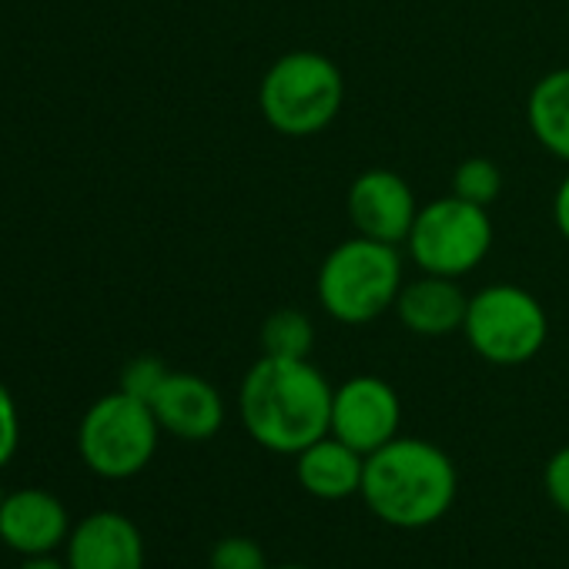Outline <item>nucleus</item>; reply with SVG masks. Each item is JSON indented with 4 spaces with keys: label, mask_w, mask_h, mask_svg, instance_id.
<instances>
[{
    "label": "nucleus",
    "mask_w": 569,
    "mask_h": 569,
    "mask_svg": "<svg viewBox=\"0 0 569 569\" xmlns=\"http://www.w3.org/2000/svg\"><path fill=\"white\" fill-rule=\"evenodd\" d=\"M402 426L399 392L379 376H352L332 392V426L329 432L369 456L392 442Z\"/></svg>",
    "instance_id": "8"
},
{
    "label": "nucleus",
    "mask_w": 569,
    "mask_h": 569,
    "mask_svg": "<svg viewBox=\"0 0 569 569\" xmlns=\"http://www.w3.org/2000/svg\"><path fill=\"white\" fill-rule=\"evenodd\" d=\"M462 336L489 366H526L549 339V316L532 292L496 281L469 296Z\"/></svg>",
    "instance_id": "5"
},
{
    "label": "nucleus",
    "mask_w": 569,
    "mask_h": 569,
    "mask_svg": "<svg viewBox=\"0 0 569 569\" xmlns=\"http://www.w3.org/2000/svg\"><path fill=\"white\" fill-rule=\"evenodd\" d=\"M346 101V78L322 51L281 54L258 84V111L284 138H312L326 131Z\"/></svg>",
    "instance_id": "4"
},
{
    "label": "nucleus",
    "mask_w": 569,
    "mask_h": 569,
    "mask_svg": "<svg viewBox=\"0 0 569 569\" xmlns=\"http://www.w3.org/2000/svg\"><path fill=\"white\" fill-rule=\"evenodd\" d=\"M469 309V296L462 292L459 278L446 274H429L422 271L419 278L406 281L396 299V316L399 322L422 339H442L452 332H462Z\"/></svg>",
    "instance_id": "13"
},
{
    "label": "nucleus",
    "mask_w": 569,
    "mask_h": 569,
    "mask_svg": "<svg viewBox=\"0 0 569 569\" xmlns=\"http://www.w3.org/2000/svg\"><path fill=\"white\" fill-rule=\"evenodd\" d=\"M18 569H71V566H68V559L44 552V556H24V562Z\"/></svg>",
    "instance_id": "23"
},
{
    "label": "nucleus",
    "mask_w": 569,
    "mask_h": 569,
    "mask_svg": "<svg viewBox=\"0 0 569 569\" xmlns=\"http://www.w3.org/2000/svg\"><path fill=\"white\" fill-rule=\"evenodd\" d=\"M332 382L309 359L261 356L241 379L244 432L268 452L299 456L332 426Z\"/></svg>",
    "instance_id": "1"
},
{
    "label": "nucleus",
    "mask_w": 569,
    "mask_h": 569,
    "mask_svg": "<svg viewBox=\"0 0 569 569\" xmlns=\"http://www.w3.org/2000/svg\"><path fill=\"white\" fill-rule=\"evenodd\" d=\"M526 121L532 138L569 164V68L542 74L526 98Z\"/></svg>",
    "instance_id": "15"
},
{
    "label": "nucleus",
    "mask_w": 569,
    "mask_h": 569,
    "mask_svg": "<svg viewBox=\"0 0 569 569\" xmlns=\"http://www.w3.org/2000/svg\"><path fill=\"white\" fill-rule=\"evenodd\" d=\"M151 412L161 432H171L184 442H204L224 426L221 392L194 372H171L151 399Z\"/></svg>",
    "instance_id": "11"
},
{
    "label": "nucleus",
    "mask_w": 569,
    "mask_h": 569,
    "mask_svg": "<svg viewBox=\"0 0 569 569\" xmlns=\"http://www.w3.org/2000/svg\"><path fill=\"white\" fill-rule=\"evenodd\" d=\"M542 486H546L549 502L569 516V446H562L549 456L546 472H542Z\"/></svg>",
    "instance_id": "20"
},
{
    "label": "nucleus",
    "mask_w": 569,
    "mask_h": 569,
    "mask_svg": "<svg viewBox=\"0 0 569 569\" xmlns=\"http://www.w3.org/2000/svg\"><path fill=\"white\" fill-rule=\"evenodd\" d=\"M0 546H4V542H0Z\"/></svg>",
    "instance_id": "25"
},
{
    "label": "nucleus",
    "mask_w": 569,
    "mask_h": 569,
    "mask_svg": "<svg viewBox=\"0 0 569 569\" xmlns=\"http://www.w3.org/2000/svg\"><path fill=\"white\" fill-rule=\"evenodd\" d=\"M71 516L64 502L48 489H14L0 499V542L21 556H44L68 546Z\"/></svg>",
    "instance_id": "10"
},
{
    "label": "nucleus",
    "mask_w": 569,
    "mask_h": 569,
    "mask_svg": "<svg viewBox=\"0 0 569 569\" xmlns=\"http://www.w3.org/2000/svg\"><path fill=\"white\" fill-rule=\"evenodd\" d=\"M271 569H309V566H296V562H284V566H271Z\"/></svg>",
    "instance_id": "24"
},
{
    "label": "nucleus",
    "mask_w": 569,
    "mask_h": 569,
    "mask_svg": "<svg viewBox=\"0 0 569 569\" xmlns=\"http://www.w3.org/2000/svg\"><path fill=\"white\" fill-rule=\"evenodd\" d=\"M406 284L399 244L376 238H346L319 264L316 296L342 326H369L379 316L396 309V299Z\"/></svg>",
    "instance_id": "3"
},
{
    "label": "nucleus",
    "mask_w": 569,
    "mask_h": 569,
    "mask_svg": "<svg viewBox=\"0 0 569 569\" xmlns=\"http://www.w3.org/2000/svg\"><path fill=\"white\" fill-rule=\"evenodd\" d=\"M258 342H261V356L309 359V352L316 346V326L299 309H278L261 322Z\"/></svg>",
    "instance_id": "16"
},
{
    "label": "nucleus",
    "mask_w": 569,
    "mask_h": 569,
    "mask_svg": "<svg viewBox=\"0 0 569 569\" xmlns=\"http://www.w3.org/2000/svg\"><path fill=\"white\" fill-rule=\"evenodd\" d=\"M208 569H271L264 549L248 536H224L208 552Z\"/></svg>",
    "instance_id": "18"
},
{
    "label": "nucleus",
    "mask_w": 569,
    "mask_h": 569,
    "mask_svg": "<svg viewBox=\"0 0 569 569\" xmlns=\"http://www.w3.org/2000/svg\"><path fill=\"white\" fill-rule=\"evenodd\" d=\"M158 436L161 426L151 406L118 389L84 412L78 429V449L94 476L131 479L154 459Z\"/></svg>",
    "instance_id": "6"
},
{
    "label": "nucleus",
    "mask_w": 569,
    "mask_h": 569,
    "mask_svg": "<svg viewBox=\"0 0 569 569\" xmlns=\"http://www.w3.org/2000/svg\"><path fill=\"white\" fill-rule=\"evenodd\" d=\"M21 442V416H18V402L8 392V386H0V469H4Z\"/></svg>",
    "instance_id": "21"
},
{
    "label": "nucleus",
    "mask_w": 569,
    "mask_h": 569,
    "mask_svg": "<svg viewBox=\"0 0 569 569\" xmlns=\"http://www.w3.org/2000/svg\"><path fill=\"white\" fill-rule=\"evenodd\" d=\"M296 476L309 496L326 499V502H339V499L362 492L366 456L329 432L296 456Z\"/></svg>",
    "instance_id": "14"
},
{
    "label": "nucleus",
    "mask_w": 569,
    "mask_h": 569,
    "mask_svg": "<svg viewBox=\"0 0 569 569\" xmlns=\"http://www.w3.org/2000/svg\"><path fill=\"white\" fill-rule=\"evenodd\" d=\"M452 194L489 208L502 194V171L492 158H466L452 171Z\"/></svg>",
    "instance_id": "17"
},
{
    "label": "nucleus",
    "mask_w": 569,
    "mask_h": 569,
    "mask_svg": "<svg viewBox=\"0 0 569 569\" xmlns=\"http://www.w3.org/2000/svg\"><path fill=\"white\" fill-rule=\"evenodd\" d=\"M552 221H556L559 234L569 241V171H566V178L559 181V188L552 194Z\"/></svg>",
    "instance_id": "22"
},
{
    "label": "nucleus",
    "mask_w": 569,
    "mask_h": 569,
    "mask_svg": "<svg viewBox=\"0 0 569 569\" xmlns=\"http://www.w3.org/2000/svg\"><path fill=\"white\" fill-rule=\"evenodd\" d=\"M346 208H349V221L356 224V234L386 244H406L412 221L419 214L412 184L392 168L362 171L349 184Z\"/></svg>",
    "instance_id": "9"
},
{
    "label": "nucleus",
    "mask_w": 569,
    "mask_h": 569,
    "mask_svg": "<svg viewBox=\"0 0 569 569\" xmlns=\"http://www.w3.org/2000/svg\"><path fill=\"white\" fill-rule=\"evenodd\" d=\"M168 376H171V369H168L161 359H154V356H138V359H131V362L124 366V372H121V392H128V396H134V399H141V402L151 406V399L158 396V389L164 386Z\"/></svg>",
    "instance_id": "19"
},
{
    "label": "nucleus",
    "mask_w": 569,
    "mask_h": 569,
    "mask_svg": "<svg viewBox=\"0 0 569 569\" xmlns=\"http://www.w3.org/2000/svg\"><path fill=\"white\" fill-rule=\"evenodd\" d=\"M459 492V472L436 442L396 436L366 456L362 499L386 526L426 529L439 522Z\"/></svg>",
    "instance_id": "2"
},
{
    "label": "nucleus",
    "mask_w": 569,
    "mask_h": 569,
    "mask_svg": "<svg viewBox=\"0 0 569 569\" xmlns=\"http://www.w3.org/2000/svg\"><path fill=\"white\" fill-rule=\"evenodd\" d=\"M71 569H144V536L124 512H91L68 536Z\"/></svg>",
    "instance_id": "12"
},
{
    "label": "nucleus",
    "mask_w": 569,
    "mask_h": 569,
    "mask_svg": "<svg viewBox=\"0 0 569 569\" xmlns=\"http://www.w3.org/2000/svg\"><path fill=\"white\" fill-rule=\"evenodd\" d=\"M406 248L419 271L462 278L476 271L492 248L489 208H479L456 194L436 198L419 208Z\"/></svg>",
    "instance_id": "7"
}]
</instances>
